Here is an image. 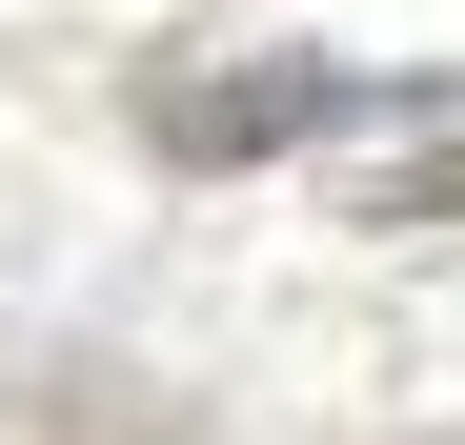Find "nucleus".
Instances as JSON below:
<instances>
[{"label":"nucleus","instance_id":"f257e3e1","mask_svg":"<svg viewBox=\"0 0 465 445\" xmlns=\"http://www.w3.org/2000/svg\"><path fill=\"white\" fill-rule=\"evenodd\" d=\"M122 122H142V163H283V142H344L364 122V82L344 61H142L122 82Z\"/></svg>","mask_w":465,"mask_h":445},{"label":"nucleus","instance_id":"f03ea898","mask_svg":"<svg viewBox=\"0 0 465 445\" xmlns=\"http://www.w3.org/2000/svg\"><path fill=\"white\" fill-rule=\"evenodd\" d=\"M364 222H465V142H425V163H384V183H364Z\"/></svg>","mask_w":465,"mask_h":445}]
</instances>
